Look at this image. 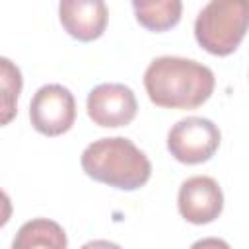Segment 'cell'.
I'll use <instances>...</instances> for the list:
<instances>
[{
	"label": "cell",
	"instance_id": "8992f818",
	"mask_svg": "<svg viewBox=\"0 0 249 249\" xmlns=\"http://www.w3.org/2000/svg\"><path fill=\"white\" fill-rule=\"evenodd\" d=\"M89 119L105 128L128 124L138 111L134 91L124 84H99L88 93Z\"/></svg>",
	"mask_w": 249,
	"mask_h": 249
},
{
	"label": "cell",
	"instance_id": "277c9868",
	"mask_svg": "<svg viewBox=\"0 0 249 249\" xmlns=\"http://www.w3.org/2000/svg\"><path fill=\"white\" fill-rule=\"evenodd\" d=\"M220 140V128L210 119L185 117L169 128L167 150L177 161L195 165L208 161L216 154Z\"/></svg>",
	"mask_w": 249,
	"mask_h": 249
},
{
	"label": "cell",
	"instance_id": "9c48e42d",
	"mask_svg": "<svg viewBox=\"0 0 249 249\" xmlns=\"http://www.w3.org/2000/svg\"><path fill=\"white\" fill-rule=\"evenodd\" d=\"M66 245L68 239L62 226L49 218L25 222L12 241V249H66Z\"/></svg>",
	"mask_w": 249,
	"mask_h": 249
},
{
	"label": "cell",
	"instance_id": "3957f363",
	"mask_svg": "<svg viewBox=\"0 0 249 249\" xmlns=\"http://www.w3.org/2000/svg\"><path fill=\"white\" fill-rule=\"evenodd\" d=\"M249 29V0H212L195 19L198 45L216 56L231 54Z\"/></svg>",
	"mask_w": 249,
	"mask_h": 249
},
{
	"label": "cell",
	"instance_id": "6da1fadb",
	"mask_svg": "<svg viewBox=\"0 0 249 249\" xmlns=\"http://www.w3.org/2000/svg\"><path fill=\"white\" fill-rule=\"evenodd\" d=\"M214 72L183 56H158L144 72L150 101L165 109H196L214 91Z\"/></svg>",
	"mask_w": 249,
	"mask_h": 249
},
{
	"label": "cell",
	"instance_id": "7c38bea8",
	"mask_svg": "<svg viewBox=\"0 0 249 249\" xmlns=\"http://www.w3.org/2000/svg\"><path fill=\"white\" fill-rule=\"evenodd\" d=\"M189 249H231L228 245V241L220 239V237H202L198 241H195Z\"/></svg>",
	"mask_w": 249,
	"mask_h": 249
},
{
	"label": "cell",
	"instance_id": "7a4b0ae2",
	"mask_svg": "<svg viewBox=\"0 0 249 249\" xmlns=\"http://www.w3.org/2000/svg\"><path fill=\"white\" fill-rule=\"evenodd\" d=\"M80 163L88 177L121 191L140 189L152 175L148 156L124 136L93 140L82 152Z\"/></svg>",
	"mask_w": 249,
	"mask_h": 249
},
{
	"label": "cell",
	"instance_id": "52a82bcc",
	"mask_svg": "<svg viewBox=\"0 0 249 249\" xmlns=\"http://www.w3.org/2000/svg\"><path fill=\"white\" fill-rule=\"evenodd\" d=\"M179 214L196 226L214 222L224 208V193L216 179L195 175L181 183L177 195Z\"/></svg>",
	"mask_w": 249,
	"mask_h": 249
},
{
	"label": "cell",
	"instance_id": "5b68a950",
	"mask_svg": "<svg viewBox=\"0 0 249 249\" xmlns=\"http://www.w3.org/2000/svg\"><path fill=\"white\" fill-rule=\"evenodd\" d=\"M29 121L45 136H58L72 128L76 121V99L60 84L41 86L29 103Z\"/></svg>",
	"mask_w": 249,
	"mask_h": 249
},
{
	"label": "cell",
	"instance_id": "ba28073f",
	"mask_svg": "<svg viewBox=\"0 0 249 249\" xmlns=\"http://www.w3.org/2000/svg\"><path fill=\"white\" fill-rule=\"evenodd\" d=\"M58 18L66 33L78 41H93L103 35L109 10L103 0H62Z\"/></svg>",
	"mask_w": 249,
	"mask_h": 249
},
{
	"label": "cell",
	"instance_id": "4fadbf2b",
	"mask_svg": "<svg viewBox=\"0 0 249 249\" xmlns=\"http://www.w3.org/2000/svg\"><path fill=\"white\" fill-rule=\"evenodd\" d=\"M80 249H123V247L113 241H107V239H93V241L84 243Z\"/></svg>",
	"mask_w": 249,
	"mask_h": 249
},
{
	"label": "cell",
	"instance_id": "8fae6325",
	"mask_svg": "<svg viewBox=\"0 0 249 249\" xmlns=\"http://www.w3.org/2000/svg\"><path fill=\"white\" fill-rule=\"evenodd\" d=\"M2 76V124H8L18 111V97L21 91V72L6 56L0 58Z\"/></svg>",
	"mask_w": 249,
	"mask_h": 249
},
{
	"label": "cell",
	"instance_id": "30bf717a",
	"mask_svg": "<svg viewBox=\"0 0 249 249\" xmlns=\"http://www.w3.org/2000/svg\"><path fill=\"white\" fill-rule=\"evenodd\" d=\"M136 21L150 31H165L179 23L183 4L179 0H134Z\"/></svg>",
	"mask_w": 249,
	"mask_h": 249
}]
</instances>
